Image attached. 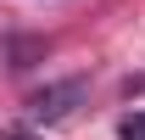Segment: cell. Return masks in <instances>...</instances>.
Here are the masks:
<instances>
[{"mask_svg":"<svg viewBox=\"0 0 145 140\" xmlns=\"http://www.w3.org/2000/svg\"><path fill=\"white\" fill-rule=\"evenodd\" d=\"M84 95H89V84H84V79L45 84L34 101H28V118H34V123H61V118H72V112L84 106Z\"/></svg>","mask_w":145,"mask_h":140,"instance_id":"6da1fadb","label":"cell"},{"mask_svg":"<svg viewBox=\"0 0 145 140\" xmlns=\"http://www.w3.org/2000/svg\"><path fill=\"white\" fill-rule=\"evenodd\" d=\"M117 140H145V112H128L117 123Z\"/></svg>","mask_w":145,"mask_h":140,"instance_id":"7a4b0ae2","label":"cell"}]
</instances>
